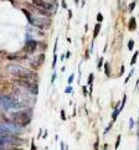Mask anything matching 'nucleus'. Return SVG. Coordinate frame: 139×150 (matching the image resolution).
Here are the masks:
<instances>
[{
  "instance_id": "obj_24",
  "label": "nucleus",
  "mask_w": 139,
  "mask_h": 150,
  "mask_svg": "<svg viewBox=\"0 0 139 150\" xmlns=\"http://www.w3.org/2000/svg\"><path fill=\"white\" fill-rule=\"evenodd\" d=\"M102 65H103V57H101L99 61H98V69L102 68Z\"/></svg>"
},
{
  "instance_id": "obj_21",
  "label": "nucleus",
  "mask_w": 139,
  "mask_h": 150,
  "mask_svg": "<svg viewBox=\"0 0 139 150\" xmlns=\"http://www.w3.org/2000/svg\"><path fill=\"white\" fill-rule=\"evenodd\" d=\"M56 63H57V55L56 53H53V62H52V68L56 67Z\"/></svg>"
},
{
  "instance_id": "obj_39",
  "label": "nucleus",
  "mask_w": 139,
  "mask_h": 150,
  "mask_svg": "<svg viewBox=\"0 0 139 150\" xmlns=\"http://www.w3.org/2000/svg\"><path fill=\"white\" fill-rule=\"evenodd\" d=\"M137 150H139V143H138V149H137Z\"/></svg>"
},
{
  "instance_id": "obj_22",
  "label": "nucleus",
  "mask_w": 139,
  "mask_h": 150,
  "mask_svg": "<svg viewBox=\"0 0 139 150\" xmlns=\"http://www.w3.org/2000/svg\"><path fill=\"white\" fill-rule=\"evenodd\" d=\"M97 21H98L99 24H101V23H102V21H103V15L101 14V13H98V14H97Z\"/></svg>"
},
{
  "instance_id": "obj_36",
  "label": "nucleus",
  "mask_w": 139,
  "mask_h": 150,
  "mask_svg": "<svg viewBox=\"0 0 139 150\" xmlns=\"http://www.w3.org/2000/svg\"><path fill=\"white\" fill-rule=\"evenodd\" d=\"M68 18H70V19L72 18V11H68Z\"/></svg>"
},
{
  "instance_id": "obj_18",
  "label": "nucleus",
  "mask_w": 139,
  "mask_h": 150,
  "mask_svg": "<svg viewBox=\"0 0 139 150\" xmlns=\"http://www.w3.org/2000/svg\"><path fill=\"white\" fill-rule=\"evenodd\" d=\"M133 47H134V41H133V40H129V42H128V50L132 51V50H133Z\"/></svg>"
},
{
  "instance_id": "obj_8",
  "label": "nucleus",
  "mask_w": 139,
  "mask_h": 150,
  "mask_svg": "<svg viewBox=\"0 0 139 150\" xmlns=\"http://www.w3.org/2000/svg\"><path fill=\"white\" fill-rule=\"evenodd\" d=\"M36 47H37V42L35 40H28L26 41V44L24 46V51L26 53H34L36 51Z\"/></svg>"
},
{
  "instance_id": "obj_4",
  "label": "nucleus",
  "mask_w": 139,
  "mask_h": 150,
  "mask_svg": "<svg viewBox=\"0 0 139 150\" xmlns=\"http://www.w3.org/2000/svg\"><path fill=\"white\" fill-rule=\"evenodd\" d=\"M23 13L26 15V18H28V21L29 23L35 26L37 29H49L50 25H51V19H47V18H40V16H34V15H31L29 11H26L25 9H23Z\"/></svg>"
},
{
  "instance_id": "obj_27",
  "label": "nucleus",
  "mask_w": 139,
  "mask_h": 150,
  "mask_svg": "<svg viewBox=\"0 0 139 150\" xmlns=\"http://www.w3.org/2000/svg\"><path fill=\"white\" fill-rule=\"evenodd\" d=\"M98 144H99V139L97 138V140L94 143V150H98Z\"/></svg>"
},
{
  "instance_id": "obj_32",
  "label": "nucleus",
  "mask_w": 139,
  "mask_h": 150,
  "mask_svg": "<svg viewBox=\"0 0 139 150\" xmlns=\"http://www.w3.org/2000/svg\"><path fill=\"white\" fill-rule=\"evenodd\" d=\"M55 78H56V73H53V76H52V78H51V83L55 82Z\"/></svg>"
},
{
  "instance_id": "obj_1",
  "label": "nucleus",
  "mask_w": 139,
  "mask_h": 150,
  "mask_svg": "<svg viewBox=\"0 0 139 150\" xmlns=\"http://www.w3.org/2000/svg\"><path fill=\"white\" fill-rule=\"evenodd\" d=\"M5 69H6V72L9 74L16 77L18 79H28V81L37 82V73L36 72L20 66L18 63H10V65H8L5 67Z\"/></svg>"
},
{
  "instance_id": "obj_29",
  "label": "nucleus",
  "mask_w": 139,
  "mask_h": 150,
  "mask_svg": "<svg viewBox=\"0 0 139 150\" xmlns=\"http://www.w3.org/2000/svg\"><path fill=\"white\" fill-rule=\"evenodd\" d=\"M82 89H83V94H84V96H87V94H88V92H87V87H86V86H83Z\"/></svg>"
},
{
  "instance_id": "obj_10",
  "label": "nucleus",
  "mask_w": 139,
  "mask_h": 150,
  "mask_svg": "<svg viewBox=\"0 0 139 150\" xmlns=\"http://www.w3.org/2000/svg\"><path fill=\"white\" fill-rule=\"evenodd\" d=\"M101 28H102V26H101L99 23H97V24L94 25V30H93V40H94V39H97V36H98L99 31H101Z\"/></svg>"
},
{
  "instance_id": "obj_13",
  "label": "nucleus",
  "mask_w": 139,
  "mask_h": 150,
  "mask_svg": "<svg viewBox=\"0 0 139 150\" xmlns=\"http://www.w3.org/2000/svg\"><path fill=\"white\" fill-rule=\"evenodd\" d=\"M138 55H139V51H135V53H134V55H133V57H132V61H130V65H132V66H134V65H135L137 58H138Z\"/></svg>"
},
{
  "instance_id": "obj_20",
  "label": "nucleus",
  "mask_w": 139,
  "mask_h": 150,
  "mask_svg": "<svg viewBox=\"0 0 139 150\" xmlns=\"http://www.w3.org/2000/svg\"><path fill=\"white\" fill-rule=\"evenodd\" d=\"M112 125H113V122H111V123H109V124H108V127H107V128H106V129H104V132H103V134H104V135H106V134H107V133H108V132L111 130V128H112Z\"/></svg>"
},
{
  "instance_id": "obj_35",
  "label": "nucleus",
  "mask_w": 139,
  "mask_h": 150,
  "mask_svg": "<svg viewBox=\"0 0 139 150\" xmlns=\"http://www.w3.org/2000/svg\"><path fill=\"white\" fill-rule=\"evenodd\" d=\"M9 150H23V149H20V148H11V149H9Z\"/></svg>"
},
{
  "instance_id": "obj_28",
  "label": "nucleus",
  "mask_w": 139,
  "mask_h": 150,
  "mask_svg": "<svg viewBox=\"0 0 139 150\" xmlns=\"http://www.w3.org/2000/svg\"><path fill=\"white\" fill-rule=\"evenodd\" d=\"M65 92H66V93H71V92H72V87H71V86H68Z\"/></svg>"
},
{
  "instance_id": "obj_6",
  "label": "nucleus",
  "mask_w": 139,
  "mask_h": 150,
  "mask_svg": "<svg viewBox=\"0 0 139 150\" xmlns=\"http://www.w3.org/2000/svg\"><path fill=\"white\" fill-rule=\"evenodd\" d=\"M33 4L35 5L36 8H40L42 10H46V11H49L52 14L53 11V4L49 3V1H46V0H33Z\"/></svg>"
},
{
  "instance_id": "obj_2",
  "label": "nucleus",
  "mask_w": 139,
  "mask_h": 150,
  "mask_svg": "<svg viewBox=\"0 0 139 150\" xmlns=\"http://www.w3.org/2000/svg\"><path fill=\"white\" fill-rule=\"evenodd\" d=\"M23 107L24 104L15 97H11V96H8V94L0 96V108L3 110H15V109L23 108Z\"/></svg>"
},
{
  "instance_id": "obj_23",
  "label": "nucleus",
  "mask_w": 139,
  "mask_h": 150,
  "mask_svg": "<svg viewBox=\"0 0 139 150\" xmlns=\"http://www.w3.org/2000/svg\"><path fill=\"white\" fill-rule=\"evenodd\" d=\"M133 128H134V119L130 118L129 119V129H133Z\"/></svg>"
},
{
  "instance_id": "obj_15",
  "label": "nucleus",
  "mask_w": 139,
  "mask_h": 150,
  "mask_svg": "<svg viewBox=\"0 0 139 150\" xmlns=\"http://www.w3.org/2000/svg\"><path fill=\"white\" fill-rule=\"evenodd\" d=\"M135 5H137V1H135V0H134V1H132V3L129 4V6H128V11L132 13L133 10H134V8H135Z\"/></svg>"
},
{
  "instance_id": "obj_30",
  "label": "nucleus",
  "mask_w": 139,
  "mask_h": 150,
  "mask_svg": "<svg viewBox=\"0 0 139 150\" xmlns=\"http://www.w3.org/2000/svg\"><path fill=\"white\" fill-rule=\"evenodd\" d=\"M60 149H61V150H65V144H63L62 142L60 143Z\"/></svg>"
},
{
  "instance_id": "obj_3",
  "label": "nucleus",
  "mask_w": 139,
  "mask_h": 150,
  "mask_svg": "<svg viewBox=\"0 0 139 150\" xmlns=\"http://www.w3.org/2000/svg\"><path fill=\"white\" fill-rule=\"evenodd\" d=\"M9 118L14 124H16L19 127H26V125H29L30 122H31V114L26 110L13 112V113H10Z\"/></svg>"
},
{
  "instance_id": "obj_33",
  "label": "nucleus",
  "mask_w": 139,
  "mask_h": 150,
  "mask_svg": "<svg viewBox=\"0 0 139 150\" xmlns=\"http://www.w3.org/2000/svg\"><path fill=\"white\" fill-rule=\"evenodd\" d=\"M41 134H42V129L39 130V134H37V139H40V138H41Z\"/></svg>"
},
{
  "instance_id": "obj_25",
  "label": "nucleus",
  "mask_w": 139,
  "mask_h": 150,
  "mask_svg": "<svg viewBox=\"0 0 139 150\" xmlns=\"http://www.w3.org/2000/svg\"><path fill=\"white\" fill-rule=\"evenodd\" d=\"M61 119H62V120H66V119H67L66 114H65V110H63V109H61Z\"/></svg>"
},
{
  "instance_id": "obj_12",
  "label": "nucleus",
  "mask_w": 139,
  "mask_h": 150,
  "mask_svg": "<svg viewBox=\"0 0 139 150\" xmlns=\"http://www.w3.org/2000/svg\"><path fill=\"white\" fill-rule=\"evenodd\" d=\"M104 73L107 77H111V71H109V63L106 62L104 63Z\"/></svg>"
},
{
  "instance_id": "obj_9",
  "label": "nucleus",
  "mask_w": 139,
  "mask_h": 150,
  "mask_svg": "<svg viewBox=\"0 0 139 150\" xmlns=\"http://www.w3.org/2000/svg\"><path fill=\"white\" fill-rule=\"evenodd\" d=\"M128 29L129 31H134L137 29V21H135V18H130L129 23H128Z\"/></svg>"
},
{
  "instance_id": "obj_31",
  "label": "nucleus",
  "mask_w": 139,
  "mask_h": 150,
  "mask_svg": "<svg viewBox=\"0 0 139 150\" xmlns=\"http://www.w3.org/2000/svg\"><path fill=\"white\" fill-rule=\"evenodd\" d=\"M31 150H36V146H35L34 140H33V143H31Z\"/></svg>"
},
{
  "instance_id": "obj_17",
  "label": "nucleus",
  "mask_w": 139,
  "mask_h": 150,
  "mask_svg": "<svg viewBox=\"0 0 139 150\" xmlns=\"http://www.w3.org/2000/svg\"><path fill=\"white\" fill-rule=\"evenodd\" d=\"M93 78H94V74H93V73H89V76H88V84H89V86H92Z\"/></svg>"
},
{
  "instance_id": "obj_26",
  "label": "nucleus",
  "mask_w": 139,
  "mask_h": 150,
  "mask_svg": "<svg viewBox=\"0 0 139 150\" xmlns=\"http://www.w3.org/2000/svg\"><path fill=\"white\" fill-rule=\"evenodd\" d=\"M73 78H74V74H71V76L68 77V83H70V84H71V83L73 82Z\"/></svg>"
},
{
  "instance_id": "obj_38",
  "label": "nucleus",
  "mask_w": 139,
  "mask_h": 150,
  "mask_svg": "<svg viewBox=\"0 0 139 150\" xmlns=\"http://www.w3.org/2000/svg\"><path fill=\"white\" fill-rule=\"evenodd\" d=\"M137 89L139 91V81H138V83H137Z\"/></svg>"
},
{
  "instance_id": "obj_37",
  "label": "nucleus",
  "mask_w": 139,
  "mask_h": 150,
  "mask_svg": "<svg viewBox=\"0 0 139 150\" xmlns=\"http://www.w3.org/2000/svg\"><path fill=\"white\" fill-rule=\"evenodd\" d=\"M138 132H139V110H138Z\"/></svg>"
},
{
  "instance_id": "obj_7",
  "label": "nucleus",
  "mask_w": 139,
  "mask_h": 150,
  "mask_svg": "<svg viewBox=\"0 0 139 150\" xmlns=\"http://www.w3.org/2000/svg\"><path fill=\"white\" fill-rule=\"evenodd\" d=\"M44 61H45V55L44 53H40V55H37L30 60V67L33 69H39V67H41Z\"/></svg>"
},
{
  "instance_id": "obj_14",
  "label": "nucleus",
  "mask_w": 139,
  "mask_h": 150,
  "mask_svg": "<svg viewBox=\"0 0 139 150\" xmlns=\"http://www.w3.org/2000/svg\"><path fill=\"white\" fill-rule=\"evenodd\" d=\"M126 102H127V94L123 96V100H122V104L119 105V112L123 110V108H124V105H126Z\"/></svg>"
},
{
  "instance_id": "obj_11",
  "label": "nucleus",
  "mask_w": 139,
  "mask_h": 150,
  "mask_svg": "<svg viewBox=\"0 0 139 150\" xmlns=\"http://www.w3.org/2000/svg\"><path fill=\"white\" fill-rule=\"evenodd\" d=\"M119 113H121V112H119V107L117 105L116 108H114V110H113V113H112V122H113V123L117 120V118H118Z\"/></svg>"
},
{
  "instance_id": "obj_5",
  "label": "nucleus",
  "mask_w": 139,
  "mask_h": 150,
  "mask_svg": "<svg viewBox=\"0 0 139 150\" xmlns=\"http://www.w3.org/2000/svg\"><path fill=\"white\" fill-rule=\"evenodd\" d=\"M15 82H16L20 87H23L25 88L26 91H29L30 93H33V94H37V92H39V89H37V82L35 81H28V79H15Z\"/></svg>"
},
{
  "instance_id": "obj_16",
  "label": "nucleus",
  "mask_w": 139,
  "mask_h": 150,
  "mask_svg": "<svg viewBox=\"0 0 139 150\" xmlns=\"http://www.w3.org/2000/svg\"><path fill=\"white\" fill-rule=\"evenodd\" d=\"M121 139H122V137H121V135H118V137H117V142H116V144H114V149H116V150L119 148V144H121Z\"/></svg>"
},
{
  "instance_id": "obj_19",
  "label": "nucleus",
  "mask_w": 139,
  "mask_h": 150,
  "mask_svg": "<svg viewBox=\"0 0 139 150\" xmlns=\"http://www.w3.org/2000/svg\"><path fill=\"white\" fill-rule=\"evenodd\" d=\"M133 72H134V69H132V71L129 72V74H128V76H127V78L124 79V83L127 84L128 82H129V79H130V77H132V74H133Z\"/></svg>"
},
{
  "instance_id": "obj_34",
  "label": "nucleus",
  "mask_w": 139,
  "mask_h": 150,
  "mask_svg": "<svg viewBox=\"0 0 139 150\" xmlns=\"http://www.w3.org/2000/svg\"><path fill=\"white\" fill-rule=\"evenodd\" d=\"M62 6H63V9H67V5H66V3H65V0L62 1Z\"/></svg>"
}]
</instances>
